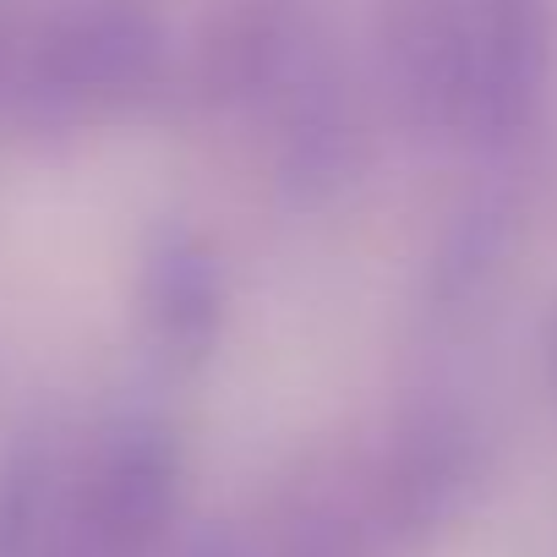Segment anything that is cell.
I'll use <instances>...</instances> for the list:
<instances>
[{"instance_id": "obj_3", "label": "cell", "mask_w": 557, "mask_h": 557, "mask_svg": "<svg viewBox=\"0 0 557 557\" xmlns=\"http://www.w3.org/2000/svg\"><path fill=\"white\" fill-rule=\"evenodd\" d=\"M475 0H372L383 94L416 137L459 143Z\"/></svg>"}, {"instance_id": "obj_5", "label": "cell", "mask_w": 557, "mask_h": 557, "mask_svg": "<svg viewBox=\"0 0 557 557\" xmlns=\"http://www.w3.org/2000/svg\"><path fill=\"white\" fill-rule=\"evenodd\" d=\"M508 240H513V202L508 197L481 191V197H470L454 213V224L443 230L437 262H432V301H437V312H465L470 301L486 296L492 273L508 257Z\"/></svg>"}, {"instance_id": "obj_7", "label": "cell", "mask_w": 557, "mask_h": 557, "mask_svg": "<svg viewBox=\"0 0 557 557\" xmlns=\"http://www.w3.org/2000/svg\"><path fill=\"white\" fill-rule=\"evenodd\" d=\"M159 557H262V541L251 546L246 530H235V524H224V519H202V524L175 530Z\"/></svg>"}, {"instance_id": "obj_6", "label": "cell", "mask_w": 557, "mask_h": 557, "mask_svg": "<svg viewBox=\"0 0 557 557\" xmlns=\"http://www.w3.org/2000/svg\"><path fill=\"white\" fill-rule=\"evenodd\" d=\"M262 557H383L356 492L339 486H296L273 508Z\"/></svg>"}, {"instance_id": "obj_4", "label": "cell", "mask_w": 557, "mask_h": 557, "mask_svg": "<svg viewBox=\"0 0 557 557\" xmlns=\"http://www.w3.org/2000/svg\"><path fill=\"white\" fill-rule=\"evenodd\" d=\"M143 318L164 361L197 367L219 345L224 323V268L219 251L186 230L164 224L143 257Z\"/></svg>"}, {"instance_id": "obj_1", "label": "cell", "mask_w": 557, "mask_h": 557, "mask_svg": "<svg viewBox=\"0 0 557 557\" xmlns=\"http://www.w3.org/2000/svg\"><path fill=\"white\" fill-rule=\"evenodd\" d=\"M492 465L481 416L459 394H421L399 410L383 454L356 486L377 552H426L465 519Z\"/></svg>"}, {"instance_id": "obj_2", "label": "cell", "mask_w": 557, "mask_h": 557, "mask_svg": "<svg viewBox=\"0 0 557 557\" xmlns=\"http://www.w3.org/2000/svg\"><path fill=\"white\" fill-rule=\"evenodd\" d=\"M557 50V0H475L459 143L513 153L535 137Z\"/></svg>"}]
</instances>
